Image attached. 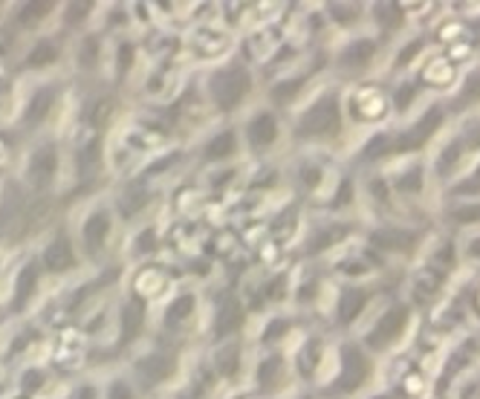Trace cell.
<instances>
[{
	"mask_svg": "<svg viewBox=\"0 0 480 399\" xmlns=\"http://www.w3.org/2000/svg\"><path fill=\"white\" fill-rule=\"evenodd\" d=\"M336 128H339V102L333 96H327V99H322L301 116L299 133L301 137H327Z\"/></svg>",
	"mask_w": 480,
	"mask_h": 399,
	"instance_id": "6da1fadb",
	"label": "cell"
},
{
	"mask_svg": "<svg viewBox=\"0 0 480 399\" xmlns=\"http://www.w3.org/2000/svg\"><path fill=\"white\" fill-rule=\"evenodd\" d=\"M249 72L240 70V67H232L226 72H220L215 79V99L223 111H235V107L243 102V96L249 93Z\"/></svg>",
	"mask_w": 480,
	"mask_h": 399,
	"instance_id": "7a4b0ae2",
	"label": "cell"
},
{
	"mask_svg": "<svg viewBox=\"0 0 480 399\" xmlns=\"http://www.w3.org/2000/svg\"><path fill=\"white\" fill-rule=\"evenodd\" d=\"M440 122H442V113L437 111H428L420 122H417L408 133H405V137L400 139V151H417V148H423V145L428 142V137H432V133L440 128Z\"/></svg>",
	"mask_w": 480,
	"mask_h": 399,
	"instance_id": "3957f363",
	"label": "cell"
},
{
	"mask_svg": "<svg viewBox=\"0 0 480 399\" xmlns=\"http://www.w3.org/2000/svg\"><path fill=\"white\" fill-rule=\"evenodd\" d=\"M365 373H367V365H365V359H362L359 350H356V347H348V350H344L341 391H353V388H359L362 379H365Z\"/></svg>",
	"mask_w": 480,
	"mask_h": 399,
	"instance_id": "277c9868",
	"label": "cell"
},
{
	"mask_svg": "<svg viewBox=\"0 0 480 399\" xmlns=\"http://www.w3.org/2000/svg\"><path fill=\"white\" fill-rule=\"evenodd\" d=\"M405 321H408V310L405 307H393L391 312H385V319L379 321V328L374 330V345H383V342H391V338H397L405 328Z\"/></svg>",
	"mask_w": 480,
	"mask_h": 399,
	"instance_id": "5b68a950",
	"label": "cell"
},
{
	"mask_svg": "<svg viewBox=\"0 0 480 399\" xmlns=\"http://www.w3.org/2000/svg\"><path fill=\"white\" fill-rule=\"evenodd\" d=\"M246 137H249V142L257 145V148H266V145H273L275 137H278L275 116H269V113L255 116L252 122H249V128H246Z\"/></svg>",
	"mask_w": 480,
	"mask_h": 399,
	"instance_id": "8992f818",
	"label": "cell"
},
{
	"mask_svg": "<svg viewBox=\"0 0 480 399\" xmlns=\"http://www.w3.org/2000/svg\"><path fill=\"white\" fill-rule=\"evenodd\" d=\"M44 263L53 272H64V270H70L72 263H76V258H72V249H70V244L64 237H58V240L49 244V249L44 252Z\"/></svg>",
	"mask_w": 480,
	"mask_h": 399,
	"instance_id": "52a82bcc",
	"label": "cell"
},
{
	"mask_svg": "<svg viewBox=\"0 0 480 399\" xmlns=\"http://www.w3.org/2000/svg\"><path fill=\"white\" fill-rule=\"evenodd\" d=\"M374 53H376L374 41H353L348 50L341 53L339 62H341L344 67H362V64H371Z\"/></svg>",
	"mask_w": 480,
	"mask_h": 399,
	"instance_id": "ba28073f",
	"label": "cell"
},
{
	"mask_svg": "<svg viewBox=\"0 0 480 399\" xmlns=\"http://www.w3.org/2000/svg\"><path fill=\"white\" fill-rule=\"evenodd\" d=\"M107 232H110V217L105 212H96L90 220L84 223V240H88L93 249H98V246L105 244Z\"/></svg>",
	"mask_w": 480,
	"mask_h": 399,
	"instance_id": "9c48e42d",
	"label": "cell"
},
{
	"mask_svg": "<svg viewBox=\"0 0 480 399\" xmlns=\"http://www.w3.org/2000/svg\"><path fill=\"white\" fill-rule=\"evenodd\" d=\"M35 287H38V266L29 263L27 270L18 275V287H15V307H18V310L32 298Z\"/></svg>",
	"mask_w": 480,
	"mask_h": 399,
	"instance_id": "30bf717a",
	"label": "cell"
},
{
	"mask_svg": "<svg viewBox=\"0 0 480 399\" xmlns=\"http://www.w3.org/2000/svg\"><path fill=\"white\" fill-rule=\"evenodd\" d=\"M240 324H243L240 304H238V301H229V304L220 310V316H217V333L220 336H229V333L240 330Z\"/></svg>",
	"mask_w": 480,
	"mask_h": 399,
	"instance_id": "8fae6325",
	"label": "cell"
},
{
	"mask_svg": "<svg viewBox=\"0 0 480 399\" xmlns=\"http://www.w3.org/2000/svg\"><path fill=\"white\" fill-rule=\"evenodd\" d=\"M53 174H55V151L44 148L35 154V160H32V179L35 183H46Z\"/></svg>",
	"mask_w": 480,
	"mask_h": 399,
	"instance_id": "7c38bea8",
	"label": "cell"
},
{
	"mask_svg": "<svg viewBox=\"0 0 480 399\" xmlns=\"http://www.w3.org/2000/svg\"><path fill=\"white\" fill-rule=\"evenodd\" d=\"M235 154V133L226 130L220 133V137H215L212 142L206 145V156L208 160H226V156Z\"/></svg>",
	"mask_w": 480,
	"mask_h": 399,
	"instance_id": "4fadbf2b",
	"label": "cell"
},
{
	"mask_svg": "<svg viewBox=\"0 0 480 399\" xmlns=\"http://www.w3.org/2000/svg\"><path fill=\"white\" fill-rule=\"evenodd\" d=\"M362 307H365V295L359 293V289H348V293L341 295V304H339L341 321H344V324L353 321V319L362 312Z\"/></svg>",
	"mask_w": 480,
	"mask_h": 399,
	"instance_id": "5bb4252c",
	"label": "cell"
},
{
	"mask_svg": "<svg viewBox=\"0 0 480 399\" xmlns=\"http://www.w3.org/2000/svg\"><path fill=\"white\" fill-rule=\"evenodd\" d=\"M359 104H365V111H362L365 119H376L379 113L385 111V99H383V96H379L376 90H365V93L359 96Z\"/></svg>",
	"mask_w": 480,
	"mask_h": 399,
	"instance_id": "9a60e30c",
	"label": "cell"
},
{
	"mask_svg": "<svg viewBox=\"0 0 480 399\" xmlns=\"http://www.w3.org/2000/svg\"><path fill=\"white\" fill-rule=\"evenodd\" d=\"M223 46H226V38L217 32H200V38H197V50L203 55H217Z\"/></svg>",
	"mask_w": 480,
	"mask_h": 399,
	"instance_id": "2e32d148",
	"label": "cell"
},
{
	"mask_svg": "<svg viewBox=\"0 0 480 399\" xmlns=\"http://www.w3.org/2000/svg\"><path fill=\"white\" fill-rule=\"evenodd\" d=\"M142 370H145L154 382H159V379H165L171 370H174V365H171V362L163 359V356H151V359H147L145 365H142Z\"/></svg>",
	"mask_w": 480,
	"mask_h": 399,
	"instance_id": "e0dca14e",
	"label": "cell"
},
{
	"mask_svg": "<svg viewBox=\"0 0 480 399\" xmlns=\"http://www.w3.org/2000/svg\"><path fill=\"white\" fill-rule=\"evenodd\" d=\"M191 312H194V298L191 295H180L174 304L168 307V321L171 324H174V321H186Z\"/></svg>",
	"mask_w": 480,
	"mask_h": 399,
	"instance_id": "ac0fdd59",
	"label": "cell"
},
{
	"mask_svg": "<svg viewBox=\"0 0 480 399\" xmlns=\"http://www.w3.org/2000/svg\"><path fill=\"white\" fill-rule=\"evenodd\" d=\"M49 102H53V90H41L38 96H35V99H32V107H29V113H27L29 122H35V119H41V116L49 111Z\"/></svg>",
	"mask_w": 480,
	"mask_h": 399,
	"instance_id": "d6986e66",
	"label": "cell"
},
{
	"mask_svg": "<svg viewBox=\"0 0 480 399\" xmlns=\"http://www.w3.org/2000/svg\"><path fill=\"white\" fill-rule=\"evenodd\" d=\"M451 220L458 223H480V205H460V209L451 212Z\"/></svg>",
	"mask_w": 480,
	"mask_h": 399,
	"instance_id": "ffe728a7",
	"label": "cell"
},
{
	"mask_svg": "<svg viewBox=\"0 0 480 399\" xmlns=\"http://www.w3.org/2000/svg\"><path fill=\"white\" fill-rule=\"evenodd\" d=\"M139 324H142V307L133 301V304L125 307V333H137L139 330Z\"/></svg>",
	"mask_w": 480,
	"mask_h": 399,
	"instance_id": "44dd1931",
	"label": "cell"
},
{
	"mask_svg": "<svg viewBox=\"0 0 480 399\" xmlns=\"http://www.w3.org/2000/svg\"><path fill=\"white\" fill-rule=\"evenodd\" d=\"M376 240H383L379 246H393V249L411 246V235H402V232H383V235H376Z\"/></svg>",
	"mask_w": 480,
	"mask_h": 399,
	"instance_id": "7402d4cb",
	"label": "cell"
},
{
	"mask_svg": "<svg viewBox=\"0 0 480 399\" xmlns=\"http://www.w3.org/2000/svg\"><path fill=\"white\" fill-rule=\"evenodd\" d=\"M55 58V46L53 44H46V41H41L38 46L32 50V55H29V62L32 64H49Z\"/></svg>",
	"mask_w": 480,
	"mask_h": 399,
	"instance_id": "603a6c76",
	"label": "cell"
},
{
	"mask_svg": "<svg viewBox=\"0 0 480 399\" xmlns=\"http://www.w3.org/2000/svg\"><path fill=\"white\" fill-rule=\"evenodd\" d=\"M425 76H428V79H437L434 84H449V81H451V70H449L446 62H437V64L428 67Z\"/></svg>",
	"mask_w": 480,
	"mask_h": 399,
	"instance_id": "cb8c5ba5",
	"label": "cell"
},
{
	"mask_svg": "<svg viewBox=\"0 0 480 399\" xmlns=\"http://www.w3.org/2000/svg\"><path fill=\"white\" fill-rule=\"evenodd\" d=\"M278 368H281V362L273 356L269 362H264L261 365V373H257V379H261V385H269V379H275L278 377Z\"/></svg>",
	"mask_w": 480,
	"mask_h": 399,
	"instance_id": "d4e9b609",
	"label": "cell"
},
{
	"mask_svg": "<svg viewBox=\"0 0 480 399\" xmlns=\"http://www.w3.org/2000/svg\"><path fill=\"white\" fill-rule=\"evenodd\" d=\"M420 186H423V174L420 171H411V177L400 179V191H420Z\"/></svg>",
	"mask_w": 480,
	"mask_h": 399,
	"instance_id": "484cf974",
	"label": "cell"
},
{
	"mask_svg": "<svg viewBox=\"0 0 480 399\" xmlns=\"http://www.w3.org/2000/svg\"><path fill=\"white\" fill-rule=\"evenodd\" d=\"M235 368H238V350L232 347L229 353H226V359L220 356V370H223L226 377H232V373H235Z\"/></svg>",
	"mask_w": 480,
	"mask_h": 399,
	"instance_id": "4316f807",
	"label": "cell"
},
{
	"mask_svg": "<svg viewBox=\"0 0 480 399\" xmlns=\"http://www.w3.org/2000/svg\"><path fill=\"white\" fill-rule=\"evenodd\" d=\"M96 162H98V145H90V148H88V156L81 154L79 165H81V171H88V174H90Z\"/></svg>",
	"mask_w": 480,
	"mask_h": 399,
	"instance_id": "83f0119b",
	"label": "cell"
},
{
	"mask_svg": "<svg viewBox=\"0 0 480 399\" xmlns=\"http://www.w3.org/2000/svg\"><path fill=\"white\" fill-rule=\"evenodd\" d=\"M301 87V81H290V84H278V87L273 90V96H275V99L281 102V104H284L287 102V96L290 93H295V90H299Z\"/></svg>",
	"mask_w": 480,
	"mask_h": 399,
	"instance_id": "f1b7e54d",
	"label": "cell"
},
{
	"mask_svg": "<svg viewBox=\"0 0 480 399\" xmlns=\"http://www.w3.org/2000/svg\"><path fill=\"white\" fill-rule=\"evenodd\" d=\"M110 399H133V391L128 388L125 382H114L110 385V394H107Z\"/></svg>",
	"mask_w": 480,
	"mask_h": 399,
	"instance_id": "f546056e",
	"label": "cell"
},
{
	"mask_svg": "<svg viewBox=\"0 0 480 399\" xmlns=\"http://www.w3.org/2000/svg\"><path fill=\"white\" fill-rule=\"evenodd\" d=\"M458 156H460V148H458V145H449L446 154H442V160H440V171H446V168L451 165V160L458 162Z\"/></svg>",
	"mask_w": 480,
	"mask_h": 399,
	"instance_id": "4dcf8cb0",
	"label": "cell"
},
{
	"mask_svg": "<svg viewBox=\"0 0 480 399\" xmlns=\"http://www.w3.org/2000/svg\"><path fill=\"white\" fill-rule=\"evenodd\" d=\"M475 96H480V76H472V79H469V84H466V90H463V102L475 99Z\"/></svg>",
	"mask_w": 480,
	"mask_h": 399,
	"instance_id": "1f68e13d",
	"label": "cell"
},
{
	"mask_svg": "<svg viewBox=\"0 0 480 399\" xmlns=\"http://www.w3.org/2000/svg\"><path fill=\"white\" fill-rule=\"evenodd\" d=\"M423 50V41H414L411 46H405V50L400 53V64H405V62H414V55Z\"/></svg>",
	"mask_w": 480,
	"mask_h": 399,
	"instance_id": "d6a6232c",
	"label": "cell"
},
{
	"mask_svg": "<svg viewBox=\"0 0 480 399\" xmlns=\"http://www.w3.org/2000/svg\"><path fill=\"white\" fill-rule=\"evenodd\" d=\"M107 116H110V102H98L96 113H93V122H96V125H102Z\"/></svg>",
	"mask_w": 480,
	"mask_h": 399,
	"instance_id": "836d02e7",
	"label": "cell"
},
{
	"mask_svg": "<svg viewBox=\"0 0 480 399\" xmlns=\"http://www.w3.org/2000/svg\"><path fill=\"white\" fill-rule=\"evenodd\" d=\"M411 99H414V87H408V84H405V87L397 93V107H408Z\"/></svg>",
	"mask_w": 480,
	"mask_h": 399,
	"instance_id": "e575fe53",
	"label": "cell"
},
{
	"mask_svg": "<svg viewBox=\"0 0 480 399\" xmlns=\"http://www.w3.org/2000/svg\"><path fill=\"white\" fill-rule=\"evenodd\" d=\"M287 330V321H273L266 328V338H281V333Z\"/></svg>",
	"mask_w": 480,
	"mask_h": 399,
	"instance_id": "d590c367",
	"label": "cell"
},
{
	"mask_svg": "<svg viewBox=\"0 0 480 399\" xmlns=\"http://www.w3.org/2000/svg\"><path fill=\"white\" fill-rule=\"evenodd\" d=\"M79 399H93V388H84V391L79 394Z\"/></svg>",
	"mask_w": 480,
	"mask_h": 399,
	"instance_id": "8d00e7d4",
	"label": "cell"
},
{
	"mask_svg": "<svg viewBox=\"0 0 480 399\" xmlns=\"http://www.w3.org/2000/svg\"><path fill=\"white\" fill-rule=\"evenodd\" d=\"M379 399H385V396H379Z\"/></svg>",
	"mask_w": 480,
	"mask_h": 399,
	"instance_id": "74e56055",
	"label": "cell"
}]
</instances>
